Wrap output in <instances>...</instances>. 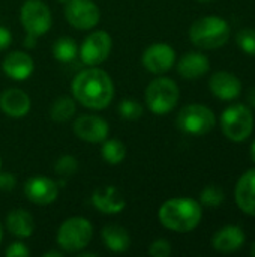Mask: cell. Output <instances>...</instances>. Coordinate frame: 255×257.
Here are the masks:
<instances>
[{"mask_svg":"<svg viewBox=\"0 0 255 257\" xmlns=\"http://www.w3.org/2000/svg\"><path fill=\"white\" fill-rule=\"evenodd\" d=\"M71 92L74 99L83 107L89 110H104L114 98V84L104 69L89 66L74 77Z\"/></svg>","mask_w":255,"mask_h":257,"instance_id":"cell-1","label":"cell"},{"mask_svg":"<svg viewBox=\"0 0 255 257\" xmlns=\"http://www.w3.org/2000/svg\"><path fill=\"white\" fill-rule=\"evenodd\" d=\"M161 224L173 232L186 233L194 230L203 217L200 203L189 197H174L167 200L158 212Z\"/></svg>","mask_w":255,"mask_h":257,"instance_id":"cell-2","label":"cell"},{"mask_svg":"<svg viewBox=\"0 0 255 257\" xmlns=\"http://www.w3.org/2000/svg\"><path fill=\"white\" fill-rule=\"evenodd\" d=\"M230 38V24L216 15H207L197 21L189 29V39L194 45L213 50L227 44Z\"/></svg>","mask_w":255,"mask_h":257,"instance_id":"cell-3","label":"cell"},{"mask_svg":"<svg viewBox=\"0 0 255 257\" xmlns=\"http://www.w3.org/2000/svg\"><path fill=\"white\" fill-rule=\"evenodd\" d=\"M93 226L87 218L71 217L65 220L56 235V242L65 253H80L92 241Z\"/></svg>","mask_w":255,"mask_h":257,"instance_id":"cell-4","label":"cell"},{"mask_svg":"<svg viewBox=\"0 0 255 257\" xmlns=\"http://www.w3.org/2000/svg\"><path fill=\"white\" fill-rule=\"evenodd\" d=\"M179 96L180 92L176 81L167 77H158L152 80L144 92L147 108L158 116H164L173 111L179 102Z\"/></svg>","mask_w":255,"mask_h":257,"instance_id":"cell-5","label":"cell"},{"mask_svg":"<svg viewBox=\"0 0 255 257\" xmlns=\"http://www.w3.org/2000/svg\"><path fill=\"white\" fill-rule=\"evenodd\" d=\"M221 128L231 142H243L252 133L254 116L243 104L230 105L221 116Z\"/></svg>","mask_w":255,"mask_h":257,"instance_id":"cell-6","label":"cell"},{"mask_svg":"<svg viewBox=\"0 0 255 257\" xmlns=\"http://www.w3.org/2000/svg\"><path fill=\"white\" fill-rule=\"evenodd\" d=\"M20 21L26 36L38 39L51 27V11L42 0H26L20 9Z\"/></svg>","mask_w":255,"mask_h":257,"instance_id":"cell-7","label":"cell"},{"mask_svg":"<svg viewBox=\"0 0 255 257\" xmlns=\"http://www.w3.org/2000/svg\"><path fill=\"white\" fill-rule=\"evenodd\" d=\"M213 111L201 104H189L183 107L176 119L177 128L191 136H204L215 126Z\"/></svg>","mask_w":255,"mask_h":257,"instance_id":"cell-8","label":"cell"},{"mask_svg":"<svg viewBox=\"0 0 255 257\" xmlns=\"http://www.w3.org/2000/svg\"><path fill=\"white\" fill-rule=\"evenodd\" d=\"M113 47V39L105 30H95L89 33L78 48L80 59L87 66H98L107 60Z\"/></svg>","mask_w":255,"mask_h":257,"instance_id":"cell-9","label":"cell"},{"mask_svg":"<svg viewBox=\"0 0 255 257\" xmlns=\"http://www.w3.org/2000/svg\"><path fill=\"white\" fill-rule=\"evenodd\" d=\"M66 21L78 30H90L101 20V11L93 0H69L65 5Z\"/></svg>","mask_w":255,"mask_h":257,"instance_id":"cell-10","label":"cell"},{"mask_svg":"<svg viewBox=\"0 0 255 257\" xmlns=\"http://www.w3.org/2000/svg\"><path fill=\"white\" fill-rule=\"evenodd\" d=\"M176 62V51L173 47L164 42H156L149 45L143 56H141V63L143 66L152 72V74H165L168 72Z\"/></svg>","mask_w":255,"mask_h":257,"instance_id":"cell-11","label":"cell"},{"mask_svg":"<svg viewBox=\"0 0 255 257\" xmlns=\"http://www.w3.org/2000/svg\"><path fill=\"white\" fill-rule=\"evenodd\" d=\"M74 134L87 143H102L108 139V123L105 119L95 116V114H83L78 116L72 125Z\"/></svg>","mask_w":255,"mask_h":257,"instance_id":"cell-12","label":"cell"},{"mask_svg":"<svg viewBox=\"0 0 255 257\" xmlns=\"http://www.w3.org/2000/svg\"><path fill=\"white\" fill-rule=\"evenodd\" d=\"M23 191L29 202L39 206H45L57 199L59 184L47 176H33L26 181Z\"/></svg>","mask_w":255,"mask_h":257,"instance_id":"cell-13","label":"cell"},{"mask_svg":"<svg viewBox=\"0 0 255 257\" xmlns=\"http://www.w3.org/2000/svg\"><path fill=\"white\" fill-rule=\"evenodd\" d=\"M92 205L96 208V211H99L102 214L114 215V214H120L125 209L126 202L117 187L105 185V187H99L93 191Z\"/></svg>","mask_w":255,"mask_h":257,"instance_id":"cell-14","label":"cell"},{"mask_svg":"<svg viewBox=\"0 0 255 257\" xmlns=\"http://www.w3.org/2000/svg\"><path fill=\"white\" fill-rule=\"evenodd\" d=\"M2 69L9 78L15 81H23V80H27L33 74L35 63H33V59L27 53L15 50L5 56Z\"/></svg>","mask_w":255,"mask_h":257,"instance_id":"cell-15","label":"cell"},{"mask_svg":"<svg viewBox=\"0 0 255 257\" xmlns=\"http://www.w3.org/2000/svg\"><path fill=\"white\" fill-rule=\"evenodd\" d=\"M209 87L210 92L222 101H233L242 92L240 80L234 74L225 71L215 72L209 80Z\"/></svg>","mask_w":255,"mask_h":257,"instance_id":"cell-16","label":"cell"},{"mask_svg":"<svg viewBox=\"0 0 255 257\" xmlns=\"http://www.w3.org/2000/svg\"><path fill=\"white\" fill-rule=\"evenodd\" d=\"M0 108L9 117H24L30 110V98L21 89L9 87L0 95Z\"/></svg>","mask_w":255,"mask_h":257,"instance_id":"cell-17","label":"cell"},{"mask_svg":"<svg viewBox=\"0 0 255 257\" xmlns=\"http://www.w3.org/2000/svg\"><path fill=\"white\" fill-rule=\"evenodd\" d=\"M210 68L209 59L197 51L186 53L177 62V72L186 80H197L203 77Z\"/></svg>","mask_w":255,"mask_h":257,"instance_id":"cell-18","label":"cell"},{"mask_svg":"<svg viewBox=\"0 0 255 257\" xmlns=\"http://www.w3.org/2000/svg\"><path fill=\"white\" fill-rule=\"evenodd\" d=\"M236 202L245 214L255 217V169L248 170L239 179L236 187Z\"/></svg>","mask_w":255,"mask_h":257,"instance_id":"cell-19","label":"cell"},{"mask_svg":"<svg viewBox=\"0 0 255 257\" xmlns=\"http://www.w3.org/2000/svg\"><path fill=\"white\" fill-rule=\"evenodd\" d=\"M245 244V233L237 226H227L218 230L212 239V245L219 253H233Z\"/></svg>","mask_w":255,"mask_h":257,"instance_id":"cell-20","label":"cell"},{"mask_svg":"<svg viewBox=\"0 0 255 257\" xmlns=\"http://www.w3.org/2000/svg\"><path fill=\"white\" fill-rule=\"evenodd\" d=\"M8 232L20 239L30 238L35 232V220L30 212L24 209H14L6 215L5 220Z\"/></svg>","mask_w":255,"mask_h":257,"instance_id":"cell-21","label":"cell"},{"mask_svg":"<svg viewBox=\"0 0 255 257\" xmlns=\"http://www.w3.org/2000/svg\"><path fill=\"white\" fill-rule=\"evenodd\" d=\"M102 242L107 250L113 253H125L131 247V236L128 230L117 224H108L101 232Z\"/></svg>","mask_w":255,"mask_h":257,"instance_id":"cell-22","label":"cell"},{"mask_svg":"<svg viewBox=\"0 0 255 257\" xmlns=\"http://www.w3.org/2000/svg\"><path fill=\"white\" fill-rule=\"evenodd\" d=\"M75 99L71 96H59L50 107V117L56 123L68 122L75 114Z\"/></svg>","mask_w":255,"mask_h":257,"instance_id":"cell-23","label":"cell"},{"mask_svg":"<svg viewBox=\"0 0 255 257\" xmlns=\"http://www.w3.org/2000/svg\"><path fill=\"white\" fill-rule=\"evenodd\" d=\"M53 56L60 63H69L78 56V47L69 36H62L53 44Z\"/></svg>","mask_w":255,"mask_h":257,"instance_id":"cell-24","label":"cell"},{"mask_svg":"<svg viewBox=\"0 0 255 257\" xmlns=\"http://www.w3.org/2000/svg\"><path fill=\"white\" fill-rule=\"evenodd\" d=\"M102 143L104 145H102L101 154H102V158L105 160V163H108L111 166H116V164H120L125 160V157H126V146L120 140L105 139Z\"/></svg>","mask_w":255,"mask_h":257,"instance_id":"cell-25","label":"cell"},{"mask_svg":"<svg viewBox=\"0 0 255 257\" xmlns=\"http://www.w3.org/2000/svg\"><path fill=\"white\" fill-rule=\"evenodd\" d=\"M119 114L126 119V120H137L143 116L144 113V108L143 105L137 101V99H132V98H125L119 102Z\"/></svg>","mask_w":255,"mask_h":257,"instance_id":"cell-26","label":"cell"},{"mask_svg":"<svg viewBox=\"0 0 255 257\" xmlns=\"http://www.w3.org/2000/svg\"><path fill=\"white\" fill-rule=\"evenodd\" d=\"M78 170V161L72 155H62L54 163V172L56 175L62 178H71Z\"/></svg>","mask_w":255,"mask_h":257,"instance_id":"cell-27","label":"cell"},{"mask_svg":"<svg viewBox=\"0 0 255 257\" xmlns=\"http://www.w3.org/2000/svg\"><path fill=\"white\" fill-rule=\"evenodd\" d=\"M224 200H225V194L216 185L206 187L200 194V202L207 208H218L219 205H222Z\"/></svg>","mask_w":255,"mask_h":257,"instance_id":"cell-28","label":"cell"},{"mask_svg":"<svg viewBox=\"0 0 255 257\" xmlns=\"http://www.w3.org/2000/svg\"><path fill=\"white\" fill-rule=\"evenodd\" d=\"M237 44L246 53L255 56V30L254 29H243L237 33Z\"/></svg>","mask_w":255,"mask_h":257,"instance_id":"cell-29","label":"cell"},{"mask_svg":"<svg viewBox=\"0 0 255 257\" xmlns=\"http://www.w3.org/2000/svg\"><path fill=\"white\" fill-rule=\"evenodd\" d=\"M149 254L152 257H168L171 254V244L167 239H156L150 244Z\"/></svg>","mask_w":255,"mask_h":257,"instance_id":"cell-30","label":"cell"},{"mask_svg":"<svg viewBox=\"0 0 255 257\" xmlns=\"http://www.w3.org/2000/svg\"><path fill=\"white\" fill-rule=\"evenodd\" d=\"M5 254L8 257H27L30 256V250L23 242H12L8 245Z\"/></svg>","mask_w":255,"mask_h":257,"instance_id":"cell-31","label":"cell"},{"mask_svg":"<svg viewBox=\"0 0 255 257\" xmlns=\"http://www.w3.org/2000/svg\"><path fill=\"white\" fill-rule=\"evenodd\" d=\"M17 185V179L9 172H0V190L2 191H12Z\"/></svg>","mask_w":255,"mask_h":257,"instance_id":"cell-32","label":"cell"},{"mask_svg":"<svg viewBox=\"0 0 255 257\" xmlns=\"http://www.w3.org/2000/svg\"><path fill=\"white\" fill-rule=\"evenodd\" d=\"M12 42V33L8 27L0 26V51L6 50Z\"/></svg>","mask_w":255,"mask_h":257,"instance_id":"cell-33","label":"cell"},{"mask_svg":"<svg viewBox=\"0 0 255 257\" xmlns=\"http://www.w3.org/2000/svg\"><path fill=\"white\" fill-rule=\"evenodd\" d=\"M248 99H249V104L255 107V87H252L248 93Z\"/></svg>","mask_w":255,"mask_h":257,"instance_id":"cell-34","label":"cell"},{"mask_svg":"<svg viewBox=\"0 0 255 257\" xmlns=\"http://www.w3.org/2000/svg\"><path fill=\"white\" fill-rule=\"evenodd\" d=\"M42 256L44 257H62L63 254H62V251H53V250H51V251H47V253H44Z\"/></svg>","mask_w":255,"mask_h":257,"instance_id":"cell-35","label":"cell"},{"mask_svg":"<svg viewBox=\"0 0 255 257\" xmlns=\"http://www.w3.org/2000/svg\"><path fill=\"white\" fill-rule=\"evenodd\" d=\"M78 257H96V254H95V253H87V251H86V253H81V251H80V253H78Z\"/></svg>","mask_w":255,"mask_h":257,"instance_id":"cell-36","label":"cell"},{"mask_svg":"<svg viewBox=\"0 0 255 257\" xmlns=\"http://www.w3.org/2000/svg\"><path fill=\"white\" fill-rule=\"evenodd\" d=\"M251 157H252V161L255 163V142L252 143V146H251Z\"/></svg>","mask_w":255,"mask_h":257,"instance_id":"cell-37","label":"cell"},{"mask_svg":"<svg viewBox=\"0 0 255 257\" xmlns=\"http://www.w3.org/2000/svg\"><path fill=\"white\" fill-rule=\"evenodd\" d=\"M251 254H252V256H255V242L252 244V247H251Z\"/></svg>","mask_w":255,"mask_h":257,"instance_id":"cell-38","label":"cell"},{"mask_svg":"<svg viewBox=\"0 0 255 257\" xmlns=\"http://www.w3.org/2000/svg\"><path fill=\"white\" fill-rule=\"evenodd\" d=\"M2 239H3V230H2V224H0V242H2Z\"/></svg>","mask_w":255,"mask_h":257,"instance_id":"cell-39","label":"cell"},{"mask_svg":"<svg viewBox=\"0 0 255 257\" xmlns=\"http://www.w3.org/2000/svg\"><path fill=\"white\" fill-rule=\"evenodd\" d=\"M57 2H59V3H62V5H66V3H68L69 0H57Z\"/></svg>","mask_w":255,"mask_h":257,"instance_id":"cell-40","label":"cell"},{"mask_svg":"<svg viewBox=\"0 0 255 257\" xmlns=\"http://www.w3.org/2000/svg\"><path fill=\"white\" fill-rule=\"evenodd\" d=\"M200 2H212V0H200Z\"/></svg>","mask_w":255,"mask_h":257,"instance_id":"cell-41","label":"cell"},{"mask_svg":"<svg viewBox=\"0 0 255 257\" xmlns=\"http://www.w3.org/2000/svg\"><path fill=\"white\" fill-rule=\"evenodd\" d=\"M0 166H2V160H0Z\"/></svg>","mask_w":255,"mask_h":257,"instance_id":"cell-42","label":"cell"}]
</instances>
